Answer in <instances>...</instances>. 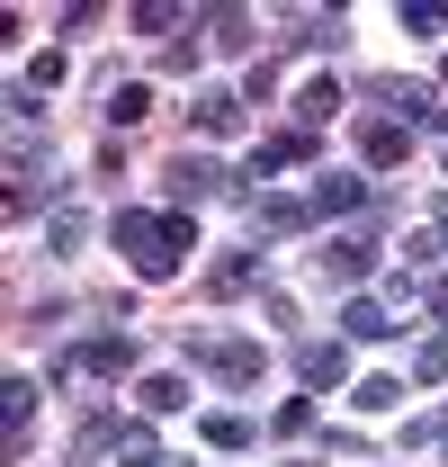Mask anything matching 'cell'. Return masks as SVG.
<instances>
[{
    "label": "cell",
    "mask_w": 448,
    "mask_h": 467,
    "mask_svg": "<svg viewBox=\"0 0 448 467\" xmlns=\"http://www.w3.org/2000/svg\"><path fill=\"white\" fill-rule=\"evenodd\" d=\"M135 27H144V36H162V46H179V9H162V0H144V9H135Z\"/></svg>",
    "instance_id": "cell-22"
},
{
    "label": "cell",
    "mask_w": 448,
    "mask_h": 467,
    "mask_svg": "<svg viewBox=\"0 0 448 467\" xmlns=\"http://www.w3.org/2000/svg\"><path fill=\"white\" fill-rule=\"evenodd\" d=\"M207 27H216V46H224V55H242V46H251V18H242V9H216Z\"/></svg>",
    "instance_id": "cell-23"
},
{
    "label": "cell",
    "mask_w": 448,
    "mask_h": 467,
    "mask_svg": "<svg viewBox=\"0 0 448 467\" xmlns=\"http://www.w3.org/2000/svg\"><path fill=\"white\" fill-rule=\"evenodd\" d=\"M108 234H117V252H126L144 279H179V270H188V252H198V225H188L179 207H170V216H153V207H126Z\"/></svg>",
    "instance_id": "cell-1"
},
{
    "label": "cell",
    "mask_w": 448,
    "mask_h": 467,
    "mask_svg": "<svg viewBox=\"0 0 448 467\" xmlns=\"http://www.w3.org/2000/svg\"><path fill=\"white\" fill-rule=\"evenodd\" d=\"M287 467H314V459H287Z\"/></svg>",
    "instance_id": "cell-27"
},
{
    "label": "cell",
    "mask_w": 448,
    "mask_h": 467,
    "mask_svg": "<svg viewBox=\"0 0 448 467\" xmlns=\"http://www.w3.org/2000/svg\"><path fill=\"white\" fill-rule=\"evenodd\" d=\"M422 306H431V315L448 324V279H431V288H422Z\"/></svg>",
    "instance_id": "cell-26"
},
{
    "label": "cell",
    "mask_w": 448,
    "mask_h": 467,
    "mask_svg": "<svg viewBox=\"0 0 448 467\" xmlns=\"http://www.w3.org/2000/svg\"><path fill=\"white\" fill-rule=\"evenodd\" d=\"M46 243H55V252H81V243H90V216H55Z\"/></svg>",
    "instance_id": "cell-25"
},
{
    "label": "cell",
    "mask_w": 448,
    "mask_h": 467,
    "mask_svg": "<svg viewBox=\"0 0 448 467\" xmlns=\"http://www.w3.org/2000/svg\"><path fill=\"white\" fill-rule=\"evenodd\" d=\"M440 450H448V422H440Z\"/></svg>",
    "instance_id": "cell-28"
},
{
    "label": "cell",
    "mask_w": 448,
    "mask_h": 467,
    "mask_svg": "<svg viewBox=\"0 0 448 467\" xmlns=\"http://www.w3.org/2000/svg\"><path fill=\"white\" fill-rule=\"evenodd\" d=\"M207 288H216V296H242V288H260V252H251V243H242V252H224L216 270H207Z\"/></svg>",
    "instance_id": "cell-12"
},
{
    "label": "cell",
    "mask_w": 448,
    "mask_h": 467,
    "mask_svg": "<svg viewBox=\"0 0 448 467\" xmlns=\"http://www.w3.org/2000/svg\"><path fill=\"white\" fill-rule=\"evenodd\" d=\"M341 333H350V342H386V333H394V315L377 306V296H350V315H341Z\"/></svg>",
    "instance_id": "cell-14"
},
{
    "label": "cell",
    "mask_w": 448,
    "mask_h": 467,
    "mask_svg": "<svg viewBox=\"0 0 448 467\" xmlns=\"http://www.w3.org/2000/svg\"><path fill=\"white\" fill-rule=\"evenodd\" d=\"M162 180H170V198H179V207H198V198H216V189H224V171H216V162H198V153H179Z\"/></svg>",
    "instance_id": "cell-7"
},
{
    "label": "cell",
    "mask_w": 448,
    "mask_h": 467,
    "mask_svg": "<svg viewBox=\"0 0 448 467\" xmlns=\"http://www.w3.org/2000/svg\"><path fill=\"white\" fill-rule=\"evenodd\" d=\"M279 46H287V55H305V46H341V9H323V18H287Z\"/></svg>",
    "instance_id": "cell-16"
},
{
    "label": "cell",
    "mask_w": 448,
    "mask_h": 467,
    "mask_svg": "<svg viewBox=\"0 0 448 467\" xmlns=\"http://www.w3.org/2000/svg\"><path fill=\"white\" fill-rule=\"evenodd\" d=\"M207 450H251V413H207Z\"/></svg>",
    "instance_id": "cell-18"
},
{
    "label": "cell",
    "mask_w": 448,
    "mask_h": 467,
    "mask_svg": "<svg viewBox=\"0 0 448 467\" xmlns=\"http://www.w3.org/2000/svg\"><path fill=\"white\" fill-rule=\"evenodd\" d=\"M0 396H9V431H0V450L18 459V450H27V422H36V378H9Z\"/></svg>",
    "instance_id": "cell-10"
},
{
    "label": "cell",
    "mask_w": 448,
    "mask_h": 467,
    "mask_svg": "<svg viewBox=\"0 0 448 467\" xmlns=\"http://www.w3.org/2000/svg\"><path fill=\"white\" fill-rule=\"evenodd\" d=\"M198 126H207V135H233V126H242V99L207 90V99H198Z\"/></svg>",
    "instance_id": "cell-19"
},
{
    "label": "cell",
    "mask_w": 448,
    "mask_h": 467,
    "mask_svg": "<svg viewBox=\"0 0 448 467\" xmlns=\"http://www.w3.org/2000/svg\"><path fill=\"white\" fill-rule=\"evenodd\" d=\"M287 109H296V126H305V135H314V126H323V117L341 109V90H332V81H305V90H296V99H287Z\"/></svg>",
    "instance_id": "cell-17"
},
{
    "label": "cell",
    "mask_w": 448,
    "mask_h": 467,
    "mask_svg": "<svg viewBox=\"0 0 448 467\" xmlns=\"http://www.w3.org/2000/svg\"><path fill=\"white\" fill-rule=\"evenodd\" d=\"M359 153H368V162H377V171H394V162H403V153H412V135H403V126H394V117H368V126H359Z\"/></svg>",
    "instance_id": "cell-8"
},
{
    "label": "cell",
    "mask_w": 448,
    "mask_h": 467,
    "mask_svg": "<svg viewBox=\"0 0 448 467\" xmlns=\"http://www.w3.org/2000/svg\"><path fill=\"white\" fill-rule=\"evenodd\" d=\"M126 368H135V333H90L55 359V378H72V387L81 378H126Z\"/></svg>",
    "instance_id": "cell-3"
},
{
    "label": "cell",
    "mask_w": 448,
    "mask_h": 467,
    "mask_svg": "<svg viewBox=\"0 0 448 467\" xmlns=\"http://www.w3.org/2000/svg\"><path fill=\"white\" fill-rule=\"evenodd\" d=\"M188 359L216 368L224 387H260V368H270V350H260V342H233V333H207V324L188 333Z\"/></svg>",
    "instance_id": "cell-2"
},
{
    "label": "cell",
    "mask_w": 448,
    "mask_h": 467,
    "mask_svg": "<svg viewBox=\"0 0 448 467\" xmlns=\"http://www.w3.org/2000/svg\"><path fill=\"white\" fill-rule=\"evenodd\" d=\"M412 378H422V387H440V378H448V333H431V342L412 350Z\"/></svg>",
    "instance_id": "cell-21"
},
{
    "label": "cell",
    "mask_w": 448,
    "mask_h": 467,
    "mask_svg": "<svg viewBox=\"0 0 448 467\" xmlns=\"http://www.w3.org/2000/svg\"><path fill=\"white\" fill-rule=\"evenodd\" d=\"M126 431H135L126 413H90V422H81V459H108V450H126Z\"/></svg>",
    "instance_id": "cell-15"
},
{
    "label": "cell",
    "mask_w": 448,
    "mask_h": 467,
    "mask_svg": "<svg viewBox=\"0 0 448 467\" xmlns=\"http://www.w3.org/2000/svg\"><path fill=\"white\" fill-rule=\"evenodd\" d=\"M368 198H377V189H368L359 171H323V180H314V198H305V207H314V216H359Z\"/></svg>",
    "instance_id": "cell-4"
},
{
    "label": "cell",
    "mask_w": 448,
    "mask_h": 467,
    "mask_svg": "<svg viewBox=\"0 0 448 467\" xmlns=\"http://www.w3.org/2000/svg\"><path fill=\"white\" fill-rule=\"evenodd\" d=\"M394 396H403V387H394V378H359V396H350V405H359V413H386Z\"/></svg>",
    "instance_id": "cell-24"
},
{
    "label": "cell",
    "mask_w": 448,
    "mask_h": 467,
    "mask_svg": "<svg viewBox=\"0 0 448 467\" xmlns=\"http://www.w3.org/2000/svg\"><path fill=\"white\" fill-rule=\"evenodd\" d=\"M296 378H305V396H314V387H341V378H350V350L341 342H296Z\"/></svg>",
    "instance_id": "cell-5"
},
{
    "label": "cell",
    "mask_w": 448,
    "mask_h": 467,
    "mask_svg": "<svg viewBox=\"0 0 448 467\" xmlns=\"http://www.w3.org/2000/svg\"><path fill=\"white\" fill-rule=\"evenodd\" d=\"M135 405H144V413H179V405H188V378H179V368H153V378L135 387Z\"/></svg>",
    "instance_id": "cell-13"
},
{
    "label": "cell",
    "mask_w": 448,
    "mask_h": 467,
    "mask_svg": "<svg viewBox=\"0 0 448 467\" xmlns=\"http://www.w3.org/2000/svg\"><path fill=\"white\" fill-rule=\"evenodd\" d=\"M323 270H332V279H368V270H377V234H341L332 252H323Z\"/></svg>",
    "instance_id": "cell-11"
},
{
    "label": "cell",
    "mask_w": 448,
    "mask_h": 467,
    "mask_svg": "<svg viewBox=\"0 0 448 467\" xmlns=\"http://www.w3.org/2000/svg\"><path fill=\"white\" fill-rule=\"evenodd\" d=\"M251 225H260V234H305V225H314V207H305V198H270V189H251Z\"/></svg>",
    "instance_id": "cell-6"
},
{
    "label": "cell",
    "mask_w": 448,
    "mask_h": 467,
    "mask_svg": "<svg viewBox=\"0 0 448 467\" xmlns=\"http://www.w3.org/2000/svg\"><path fill=\"white\" fill-rule=\"evenodd\" d=\"M108 117H117V126H144V117H153V90H144V81H126V90L108 99Z\"/></svg>",
    "instance_id": "cell-20"
},
{
    "label": "cell",
    "mask_w": 448,
    "mask_h": 467,
    "mask_svg": "<svg viewBox=\"0 0 448 467\" xmlns=\"http://www.w3.org/2000/svg\"><path fill=\"white\" fill-rule=\"evenodd\" d=\"M377 99L394 109V126H403V117H422V126H431V109H440V99H431V81H412V72H394V81H377Z\"/></svg>",
    "instance_id": "cell-9"
}]
</instances>
